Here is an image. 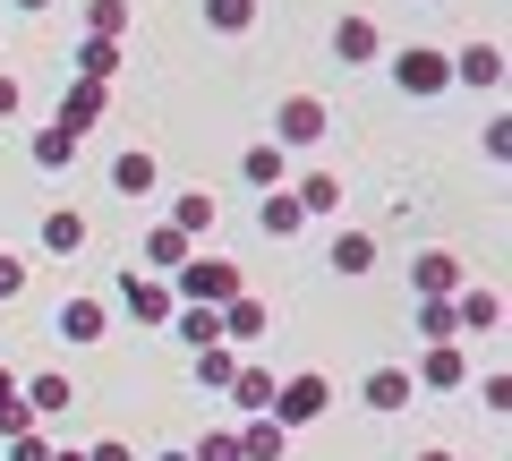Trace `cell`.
<instances>
[{
	"label": "cell",
	"instance_id": "6da1fadb",
	"mask_svg": "<svg viewBox=\"0 0 512 461\" xmlns=\"http://www.w3.org/2000/svg\"><path fill=\"white\" fill-rule=\"evenodd\" d=\"M384 69H393V94H410V103L453 94V52H436V43H402V52H384Z\"/></svg>",
	"mask_w": 512,
	"mask_h": 461
},
{
	"label": "cell",
	"instance_id": "7a4b0ae2",
	"mask_svg": "<svg viewBox=\"0 0 512 461\" xmlns=\"http://www.w3.org/2000/svg\"><path fill=\"white\" fill-rule=\"evenodd\" d=\"M239 291H248V274H239L231 257H205V248L171 274V299H180V308H222V299H239Z\"/></svg>",
	"mask_w": 512,
	"mask_h": 461
},
{
	"label": "cell",
	"instance_id": "3957f363",
	"mask_svg": "<svg viewBox=\"0 0 512 461\" xmlns=\"http://www.w3.org/2000/svg\"><path fill=\"white\" fill-rule=\"evenodd\" d=\"M325 410H333V376L299 368V376H282V385H274V410H265V419H274L282 436H299V427H316Z\"/></svg>",
	"mask_w": 512,
	"mask_h": 461
},
{
	"label": "cell",
	"instance_id": "277c9868",
	"mask_svg": "<svg viewBox=\"0 0 512 461\" xmlns=\"http://www.w3.org/2000/svg\"><path fill=\"white\" fill-rule=\"evenodd\" d=\"M325 129H333V111L316 103V94H282V103H274V146H282V154L325 146Z\"/></svg>",
	"mask_w": 512,
	"mask_h": 461
},
{
	"label": "cell",
	"instance_id": "5b68a950",
	"mask_svg": "<svg viewBox=\"0 0 512 461\" xmlns=\"http://www.w3.org/2000/svg\"><path fill=\"white\" fill-rule=\"evenodd\" d=\"M171 308H180V299H171V282L137 274V265H128V274H120V299H111V316H128V325L163 333V325H171Z\"/></svg>",
	"mask_w": 512,
	"mask_h": 461
},
{
	"label": "cell",
	"instance_id": "8992f818",
	"mask_svg": "<svg viewBox=\"0 0 512 461\" xmlns=\"http://www.w3.org/2000/svg\"><path fill=\"white\" fill-rule=\"evenodd\" d=\"M60 342H69V351H94V342H111V325H120V316H111V299L103 291H77V299H60Z\"/></svg>",
	"mask_w": 512,
	"mask_h": 461
},
{
	"label": "cell",
	"instance_id": "52a82bcc",
	"mask_svg": "<svg viewBox=\"0 0 512 461\" xmlns=\"http://www.w3.org/2000/svg\"><path fill=\"white\" fill-rule=\"evenodd\" d=\"M103 111H111V86H94V77H69V94H60V111H52V129H69L77 146H86V129H103Z\"/></svg>",
	"mask_w": 512,
	"mask_h": 461
},
{
	"label": "cell",
	"instance_id": "ba28073f",
	"mask_svg": "<svg viewBox=\"0 0 512 461\" xmlns=\"http://www.w3.org/2000/svg\"><path fill=\"white\" fill-rule=\"evenodd\" d=\"M410 385L419 393H461L470 385V351H461V342H427L419 368H410Z\"/></svg>",
	"mask_w": 512,
	"mask_h": 461
},
{
	"label": "cell",
	"instance_id": "9c48e42d",
	"mask_svg": "<svg viewBox=\"0 0 512 461\" xmlns=\"http://www.w3.org/2000/svg\"><path fill=\"white\" fill-rule=\"evenodd\" d=\"M333 60H342V69H376V60H384V35H376V18H367V9L333 18Z\"/></svg>",
	"mask_w": 512,
	"mask_h": 461
},
{
	"label": "cell",
	"instance_id": "30bf717a",
	"mask_svg": "<svg viewBox=\"0 0 512 461\" xmlns=\"http://www.w3.org/2000/svg\"><path fill=\"white\" fill-rule=\"evenodd\" d=\"M274 385H282V376L265 368V359H239L222 393H231V410H239V419H265V410H274Z\"/></svg>",
	"mask_w": 512,
	"mask_h": 461
},
{
	"label": "cell",
	"instance_id": "8fae6325",
	"mask_svg": "<svg viewBox=\"0 0 512 461\" xmlns=\"http://www.w3.org/2000/svg\"><path fill=\"white\" fill-rule=\"evenodd\" d=\"M188 257H197V240H180L171 222H154L146 240H137V274H154V282H171V274H180Z\"/></svg>",
	"mask_w": 512,
	"mask_h": 461
},
{
	"label": "cell",
	"instance_id": "7c38bea8",
	"mask_svg": "<svg viewBox=\"0 0 512 461\" xmlns=\"http://www.w3.org/2000/svg\"><path fill=\"white\" fill-rule=\"evenodd\" d=\"M359 402H367V419H402V410L419 402V385H410V368H367Z\"/></svg>",
	"mask_w": 512,
	"mask_h": 461
},
{
	"label": "cell",
	"instance_id": "4fadbf2b",
	"mask_svg": "<svg viewBox=\"0 0 512 461\" xmlns=\"http://www.w3.org/2000/svg\"><path fill=\"white\" fill-rule=\"evenodd\" d=\"M461 282H470V274H461L453 248H419V257H410V291H419V299H453Z\"/></svg>",
	"mask_w": 512,
	"mask_h": 461
},
{
	"label": "cell",
	"instance_id": "5bb4252c",
	"mask_svg": "<svg viewBox=\"0 0 512 461\" xmlns=\"http://www.w3.org/2000/svg\"><path fill=\"white\" fill-rule=\"evenodd\" d=\"M18 402H26V419H60V410H69L77 402V385H69V376H60V368H35V376H18Z\"/></svg>",
	"mask_w": 512,
	"mask_h": 461
},
{
	"label": "cell",
	"instance_id": "9a60e30c",
	"mask_svg": "<svg viewBox=\"0 0 512 461\" xmlns=\"http://www.w3.org/2000/svg\"><path fill=\"white\" fill-rule=\"evenodd\" d=\"M163 188V163H154V146H128V154H111V197H154Z\"/></svg>",
	"mask_w": 512,
	"mask_h": 461
},
{
	"label": "cell",
	"instance_id": "2e32d148",
	"mask_svg": "<svg viewBox=\"0 0 512 461\" xmlns=\"http://www.w3.org/2000/svg\"><path fill=\"white\" fill-rule=\"evenodd\" d=\"M325 265H333L342 282H367V274H376V231H359V222L333 231V240H325Z\"/></svg>",
	"mask_w": 512,
	"mask_h": 461
},
{
	"label": "cell",
	"instance_id": "e0dca14e",
	"mask_svg": "<svg viewBox=\"0 0 512 461\" xmlns=\"http://www.w3.org/2000/svg\"><path fill=\"white\" fill-rule=\"evenodd\" d=\"M222 342H231V351H248V342H265V325H274V316H265V299L256 291H239V299H222Z\"/></svg>",
	"mask_w": 512,
	"mask_h": 461
},
{
	"label": "cell",
	"instance_id": "ac0fdd59",
	"mask_svg": "<svg viewBox=\"0 0 512 461\" xmlns=\"http://www.w3.org/2000/svg\"><path fill=\"white\" fill-rule=\"evenodd\" d=\"M86 240H94V222L77 214V205H52V214H43V231H35V248H43V257H77Z\"/></svg>",
	"mask_w": 512,
	"mask_h": 461
},
{
	"label": "cell",
	"instance_id": "d6986e66",
	"mask_svg": "<svg viewBox=\"0 0 512 461\" xmlns=\"http://www.w3.org/2000/svg\"><path fill=\"white\" fill-rule=\"evenodd\" d=\"M453 308H461V342H478V333L504 325V291H487V282H461Z\"/></svg>",
	"mask_w": 512,
	"mask_h": 461
},
{
	"label": "cell",
	"instance_id": "ffe728a7",
	"mask_svg": "<svg viewBox=\"0 0 512 461\" xmlns=\"http://www.w3.org/2000/svg\"><path fill=\"white\" fill-rule=\"evenodd\" d=\"M453 86L495 94V86H504V52H495V43H461V52H453Z\"/></svg>",
	"mask_w": 512,
	"mask_h": 461
},
{
	"label": "cell",
	"instance_id": "44dd1931",
	"mask_svg": "<svg viewBox=\"0 0 512 461\" xmlns=\"http://www.w3.org/2000/svg\"><path fill=\"white\" fill-rule=\"evenodd\" d=\"M256 231H265V240H299V231H308V214H299L291 180H282V188H265V205H256Z\"/></svg>",
	"mask_w": 512,
	"mask_h": 461
},
{
	"label": "cell",
	"instance_id": "7402d4cb",
	"mask_svg": "<svg viewBox=\"0 0 512 461\" xmlns=\"http://www.w3.org/2000/svg\"><path fill=\"white\" fill-rule=\"evenodd\" d=\"M291 197H299V214H342V171H299L291 180Z\"/></svg>",
	"mask_w": 512,
	"mask_h": 461
},
{
	"label": "cell",
	"instance_id": "603a6c76",
	"mask_svg": "<svg viewBox=\"0 0 512 461\" xmlns=\"http://www.w3.org/2000/svg\"><path fill=\"white\" fill-rule=\"evenodd\" d=\"M214 222H222V205L205 197V188H180V197H171V231H180V240H205Z\"/></svg>",
	"mask_w": 512,
	"mask_h": 461
},
{
	"label": "cell",
	"instance_id": "cb8c5ba5",
	"mask_svg": "<svg viewBox=\"0 0 512 461\" xmlns=\"http://www.w3.org/2000/svg\"><path fill=\"white\" fill-rule=\"evenodd\" d=\"M239 180H248L256 197H265V188H282V180H291V154H282V146H248V154H239Z\"/></svg>",
	"mask_w": 512,
	"mask_h": 461
},
{
	"label": "cell",
	"instance_id": "d4e9b609",
	"mask_svg": "<svg viewBox=\"0 0 512 461\" xmlns=\"http://www.w3.org/2000/svg\"><path fill=\"white\" fill-rule=\"evenodd\" d=\"M231 444H239V461H282V444H291V436H282L274 419H239Z\"/></svg>",
	"mask_w": 512,
	"mask_h": 461
},
{
	"label": "cell",
	"instance_id": "484cf974",
	"mask_svg": "<svg viewBox=\"0 0 512 461\" xmlns=\"http://www.w3.org/2000/svg\"><path fill=\"white\" fill-rule=\"evenodd\" d=\"M77 77L111 86V77H120V43H103V35H77Z\"/></svg>",
	"mask_w": 512,
	"mask_h": 461
},
{
	"label": "cell",
	"instance_id": "4316f807",
	"mask_svg": "<svg viewBox=\"0 0 512 461\" xmlns=\"http://www.w3.org/2000/svg\"><path fill=\"white\" fill-rule=\"evenodd\" d=\"M171 333H180L188 351H214V342H222V316L214 308H171Z\"/></svg>",
	"mask_w": 512,
	"mask_h": 461
},
{
	"label": "cell",
	"instance_id": "83f0119b",
	"mask_svg": "<svg viewBox=\"0 0 512 461\" xmlns=\"http://www.w3.org/2000/svg\"><path fill=\"white\" fill-rule=\"evenodd\" d=\"M419 342H461V308L453 299H419Z\"/></svg>",
	"mask_w": 512,
	"mask_h": 461
},
{
	"label": "cell",
	"instance_id": "f1b7e54d",
	"mask_svg": "<svg viewBox=\"0 0 512 461\" xmlns=\"http://www.w3.org/2000/svg\"><path fill=\"white\" fill-rule=\"evenodd\" d=\"M239 359H248V351H231V342H214V351H197V368H188V376H197L205 393H222V385H231V368H239Z\"/></svg>",
	"mask_w": 512,
	"mask_h": 461
},
{
	"label": "cell",
	"instance_id": "f546056e",
	"mask_svg": "<svg viewBox=\"0 0 512 461\" xmlns=\"http://www.w3.org/2000/svg\"><path fill=\"white\" fill-rule=\"evenodd\" d=\"M69 163H77V137L43 120V129H35V171H69Z\"/></svg>",
	"mask_w": 512,
	"mask_h": 461
},
{
	"label": "cell",
	"instance_id": "4dcf8cb0",
	"mask_svg": "<svg viewBox=\"0 0 512 461\" xmlns=\"http://www.w3.org/2000/svg\"><path fill=\"white\" fill-rule=\"evenodd\" d=\"M256 0H205V35H248Z\"/></svg>",
	"mask_w": 512,
	"mask_h": 461
},
{
	"label": "cell",
	"instance_id": "1f68e13d",
	"mask_svg": "<svg viewBox=\"0 0 512 461\" xmlns=\"http://www.w3.org/2000/svg\"><path fill=\"white\" fill-rule=\"evenodd\" d=\"M86 35L120 43V35H128V0H94V9H86Z\"/></svg>",
	"mask_w": 512,
	"mask_h": 461
},
{
	"label": "cell",
	"instance_id": "d6a6232c",
	"mask_svg": "<svg viewBox=\"0 0 512 461\" xmlns=\"http://www.w3.org/2000/svg\"><path fill=\"white\" fill-rule=\"evenodd\" d=\"M26 274H35V265H26L18 248H0V308H9V299H26Z\"/></svg>",
	"mask_w": 512,
	"mask_h": 461
},
{
	"label": "cell",
	"instance_id": "836d02e7",
	"mask_svg": "<svg viewBox=\"0 0 512 461\" xmlns=\"http://www.w3.org/2000/svg\"><path fill=\"white\" fill-rule=\"evenodd\" d=\"M478 154H487V163H512V120H504V111L478 129Z\"/></svg>",
	"mask_w": 512,
	"mask_h": 461
},
{
	"label": "cell",
	"instance_id": "e575fe53",
	"mask_svg": "<svg viewBox=\"0 0 512 461\" xmlns=\"http://www.w3.org/2000/svg\"><path fill=\"white\" fill-rule=\"evenodd\" d=\"M188 461H239V444H231V427H205V436L188 444Z\"/></svg>",
	"mask_w": 512,
	"mask_h": 461
},
{
	"label": "cell",
	"instance_id": "d590c367",
	"mask_svg": "<svg viewBox=\"0 0 512 461\" xmlns=\"http://www.w3.org/2000/svg\"><path fill=\"white\" fill-rule=\"evenodd\" d=\"M478 410H495V419L512 410V376H504V368H495V376H478Z\"/></svg>",
	"mask_w": 512,
	"mask_h": 461
},
{
	"label": "cell",
	"instance_id": "8d00e7d4",
	"mask_svg": "<svg viewBox=\"0 0 512 461\" xmlns=\"http://www.w3.org/2000/svg\"><path fill=\"white\" fill-rule=\"evenodd\" d=\"M9 461H52V436H43V427H26V436H9Z\"/></svg>",
	"mask_w": 512,
	"mask_h": 461
},
{
	"label": "cell",
	"instance_id": "74e56055",
	"mask_svg": "<svg viewBox=\"0 0 512 461\" xmlns=\"http://www.w3.org/2000/svg\"><path fill=\"white\" fill-rule=\"evenodd\" d=\"M86 461H137V444H120V436H94V444H86Z\"/></svg>",
	"mask_w": 512,
	"mask_h": 461
},
{
	"label": "cell",
	"instance_id": "f35d334b",
	"mask_svg": "<svg viewBox=\"0 0 512 461\" xmlns=\"http://www.w3.org/2000/svg\"><path fill=\"white\" fill-rule=\"evenodd\" d=\"M18 111H26V86H18L9 69H0V120H18Z\"/></svg>",
	"mask_w": 512,
	"mask_h": 461
},
{
	"label": "cell",
	"instance_id": "ab89813d",
	"mask_svg": "<svg viewBox=\"0 0 512 461\" xmlns=\"http://www.w3.org/2000/svg\"><path fill=\"white\" fill-rule=\"evenodd\" d=\"M9 402H18V376H9V368H0V410H9Z\"/></svg>",
	"mask_w": 512,
	"mask_h": 461
},
{
	"label": "cell",
	"instance_id": "60d3db41",
	"mask_svg": "<svg viewBox=\"0 0 512 461\" xmlns=\"http://www.w3.org/2000/svg\"><path fill=\"white\" fill-rule=\"evenodd\" d=\"M52 461H86V444H52Z\"/></svg>",
	"mask_w": 512,
	"mask_h": 461
},
{
	"label": "cell",
	"instance_id": "b9f144b4",
	"mask_svg": "<svg viewBox=\"0 0 512 461\" xmlns=\"http://www.w3.org/2000/svg\"><path fill=\"white\" fill-rule=\"evenodd\" d=\"M137 461H188V453H180V444H163V453H137Z\"/></svg>",
	"mask_w": 512,
	"mask_h": 461
},
{
	"label": "cell",
	"instance_id": "7bdbcfd3",
	"mask_svg": "<svg viewBox=\"0 0 512 461\" xmlns=\"http://www.w3.org/2000/svg\"><path fill=\"white\" fill-rule=\"evenodd\" d=\"M9 9H26V18H43V9H52V0H9Z\"/></svg>",
	"mask_w": 512,
	"mask_h": 461
},
{
	"label": "cell",
	"instance_id": "ee69618b",
	"mask_svg": "<svg viewBox=\"0 0 512 461\" xmlns=\"http://www.w3.org/2000/svg\"><path fill=\"white\" fill-rule=\"evenodd\" d=\"M419 461H461V453H444V444H427V453H419Z\"/></svg>",
	"mask_w": 512,
	"mask_h": 461
}]
</instances>
